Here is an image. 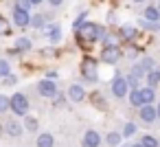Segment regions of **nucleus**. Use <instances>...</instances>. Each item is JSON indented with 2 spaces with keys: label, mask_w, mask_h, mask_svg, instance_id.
I'll return each mask as SVG.
<instances>
[{
  "label": "nucleus",
  "mask_w": 160,
  "mask_h": 147,
  "mask_svg": "<svg viewBox=\"0 0 160 147\" xmlns=\"http://www.w3.org/2000/svg\"><path fill=\"white\" fill-rule=\"evenodd\" d=\"M103 35H105L103 27L88 22V24H83V27L79 29V44H83V40H86V42H97V40L103 38Z\"/></svg>",
  "instance_id": "f257e3e1"
},
{
  "label": "nucleus",
  "mask_w": 160,
  "mask_h": 147,
  "mask_svg": "<svg viewBox=\"0 0 160 147\" xmlns=\"http://www.w3.org/2000/svg\"><path fill=\"white\" fill-rule=\"evenodd\" d=\"M81 75L86 81H97L99 79V70H97V62L92 57H83L81 62Z\"/></svg>",
  "instance_id": "f03ea898"
},
{
  "label": "nucleus",
  "mask_w": 160,
  "mask_h": 147,
  "mask_svg": "<svg viewBox=\"0 0 160 147\" xmlns=\"http://www.w3.org/2000/svg\"><path fill=\"white\" fill-rule=\"evenodd\" d=\"M11 110H13V114L24 116V114L29 112V99H27V94L16 92V94L11 97Z\"/></svg>",
  "instance_id": "7ed1b4c3"
},
{
  "label": "nucleus",
  "mask_w": 160,
  "mask_h": 147,
  "mask_svg": "<svg viewBox=\"0 0 160 147\" xmlns=\"http://www.w3.org/2000/svg\"><path fill=\"white\" fill-rule=\"evenodd\" d=\"M118 59H121L118 46H105V48L101 51V62H105V64H116Z\"/></svg>",
  "instance_id": "20e7f679"
},
{
  "label": "nucleus",
  "mask_w": 160,
  "mask_h": 147,
  "mask_svg": "<svg viewBox=\"0 0 160 147\" xmlns=\"http://www.w3.org/2000/svg\"><path fill=\"white\" fill-rule=\"evenodd\" d=\"M38 90H40L42 97H48V99L57 97V88H55V81H53V79H42V81L38 84Z\"/></svg>",
  "instance_id": "39448f33"
},
{
  "label": "nucleus",
  "mask_w": 160,
  "mask_h": 147,
  "mask_svg": "<svg viewBox=\"0 0 160 147\" xmlns=\"http://www.w3.org/2000/svg\"><path fill=\"white\" fill-rule=\"evenodd\" d=\"M127 79L125 77H116L114 81H112V94L116 97V99H123L125 94H127Z\"/></svg>",
  "instance_id": "423d86ee"
},
{
  "label": "nucleus",
  "mask_w": 160,
  "mask_h": 147,
  "mask_svg": "<svg viewBox=\"0 0 160 147\" xmlns=\"http://www.w3.org/2000/svg\"><path fill=\"white\" fill-rule=\"evenodd\" d=\"M101 145V134L94 129H88L83 134V147H99Z\"/></svg>",
  "instance_id": "0eeeda50"
},
{
  "label": "nucleus",
  "mask_w": 160,
  "mask_h": 147,
  "mask_svg": "<svg viewBox=\"0 0 160 147\" xmlns=\"http://www.w3.org/2000/svg\"><path fill=\"white\" fill-rule=\"evenodd\" d=\"M156 119H158V110H156L153 105H142V108H140V121L153 123Z\"/></svg>",
  "instance_id": "6e6552de"
},
{
  "label": "nucleus",
  "mask_w": 160,
  "mask_h": 147,
  "mask_svg": "<svg viewBox=\"0 0 160 147\" xmlns=\"http://www.w3.org/2000/svg\"><path fill=\"white\" fill-rule=\"evenodd\" d=\"M13 22H16L18 27H29V24H31V16H29V11L13 9Z\"/></svg>",
  "instance_id": "1a4fd4ad"
},
{
  "label": "nucleus",
  "mask_w": 160,
  "mask_h": 147,
  "mask_svg": "<svg viewBox=\"0 0 160 147\" xmlns=\"http://www.w3.org/2000/svg\"><path fill=\"white\" fill-rule=\"evenodd\" d=\"M83 97H86V90L81 88V86H70L68 88V99L72 101V103H79V101H83Z\"/></svg>",
  "instance_id": "9d476101"
},
{
  "label": "nucleus",
  "mask_w": 160,
  "mask_h": 147,
  "mask_svg": "<svg viewBox=\"0 0 160 147\" xmlns=\"http://www.w3.org/2000/svg\"><path fill=\"white\" fill-rule=\"evenodd\" d=\"M140 97H142V103L145 105H151L153 103V99H156V92H153V88H140Z\"/></svg>",
  "instance_id": "9b49d317"
},
{
  "label": "nucleus",
  "mask_w": 160,
  "mask_h": 147,
  "mask_svg": "<svg viewBox=\"0 0 160 147\" xmlns=\"http://www.w3.org/2000/svg\"><path fill=\"white\" fill-rule=\"evenodd\" d=\"M53 136L48 134V132H44V134H40L38 136V147H53Z\"/></svg>",
  "instance_id": "f8f14e48"
},
{
  "label": "nucleus",
  "mask_w": 160,
  "mask_h": 147,
  "mask_svg": "<svg viewBox=\"0 0 160 147\" xmlns=\"http://www.w3.org/2000/svg\"><path fill=\"white\" fill-rule=\"evenodd\" d=\"M129 103L134 105V108H142L145 103H142V97H140V90H132L129 92Z\"/></svg>",
  "instance_id": "ddd939ff"
},
{
  "label": "nucleus",
  "mask_w": 160,
  "mask_h": 147,
  "mask_svg": "<svg viewBox=\"0 0 160 147\" xmlns=\"http://www.w3.org/2000/svg\"><path fill=\"white\" fill-rule=\"evenodd\" d=\"M7 134H9V136H20V134H22V125L16 123V121H9V123H7Z\"/></svg>",
  "instance_id": "4468645a"
},
{
  "label": "nucleus",
  "mask_w": 160,
  "mask_h": 147,
  "mask_svg": "<svg viewBox=\"0 0 160 147\" xmlns=\"http://www.w3.org/2000/svg\"><path fill=\"white\" fill-rule=\"evenodd\" d=\"M145 18H147L149 22H158V18H160V9H156V7H147V9H145Z\"/></svg>",
  "instance_id": "2eb2a0df"
},
{
  "label": "nucleus",
  "mask_w": 160,
  "mask_h": 147,
  "mask_svg": "<svg viewBox=\"0 0 160 147\" xmlns=\"http://www.w3.org/2000/svg\"><path fill=\"white\" fill-rule=\"evenodd\" d=\"M121 138H123V134H118V132H110L105 140H108L110 147H116V145H121Z\"/></svg>",
  "instance_id": "dca6fc26"
},
{
  "label": "nucleus",
  "mask_w": 160,
  "mask_h": 147,
  "mask_svg": "<svg viewBox=\"0 0 160 147\" xmlns=\"http://www.w3.org/2000/svg\"><path fill=\"white\" fill-rule=\"evenodd\" d=\"M140 145L142 147H160V143H158L156 136H142L140 138Z\"/></svg>",
  "instance_id": "f3484780"
},
{
  "label": "nucleus",
  "mask_w": 160,
  "mask_h": 147,
  "mask_svg": "<svg viewBox=\"0 0 160 147\" xmlns=\"http://www.w3.org/2000/svg\"><path fill=\"white\" fill-rule=\"evenodd\" d=\"M7 110H11V97H7V94H0V114H2V112H7Z\"/></svg>",
  "instance_id": "a211bd4d"
},
{
  "label": "nucleus",
  "mask_w": 160,
  "mask_h": 147,
  "mask_svg": "<svg viewBox=\"0 0 160 147\" xmlns=\"http://www.w3.org/2000/svg\"><path fill=\"white\" fill-rule=\"evenodd\" d=\"M121 38H123V40L136 38V29H134V27H121Z\"/></svg>",
  "instance_id": "6ab92c4d"
},
{
  "label": "nucleus",
  "mask_w": 160,
  "mask_h": 147,
  "mask_svg": "<svg viewBox=\"0 0 160 147\" xmlns=\"http://www.w3.org/2000/svg\"><path fill=\"white\" fill-rule=\"evenodd\" d=\"M147 84H149V88H153L156 84H160V75H158V70L147 73Z\"/></svg>",
  "instance_id": "aec40b11"
},
{
  "label": "nucleus",
  "mask_w": 160,
  "mask_h": 147,
  "mask_svg": "<svg viewBox=\"0 0 160 147\" xmlns=\"http://www.w3.org/2000/svg\"><path fill=\"white\" fill-rule=\"evenodd\" d=\"M24 127H27L29 132H38V119L27 116V119H24Z\"/></svg>",
  "instance_id": "412c9836"
},
{
  "label": "nucleus",
  "mask_w": 160,
  "mask_h": 147,
  "mask_svg": "<svg viewBox=\"0 0 160 147\" xmlns=\"http://www.w3.org/2000/svg\"><path fill=\"white\" fill-rule=\"evenodd\" d=\"M9 70H11V68H9V62L0 59V77H9V75H11Z\"/></svg>",
  "instance_id": "4be33fe9"
},
{
  "label": "nucleus",
  "mask_w": 160,
  "mask_h": 147,
  "mask_svg": "<svg viewBox=\"0 0 160 147\" xmlns=\"http://www.w3.org/2000/svg\"><path fill=\"white\" fill-rule=\"evenodd\" d=\"M0 33H2V35H9V33H11V29H9V22H7L2 16H0Z\"/></svg>",
  "instance_id": "5701e85b"
},
{
  "label": "nucleus",
  "mask_w": 160,
  "mask_h": 147,
  "mask_svg": "<svg viewBox=\"0 0 160 147\" xmlns=\"http://www.w3.org/2000/svg\"><path fill=\"white\" fill-rule=\"evenodd\" d=\"M59 38H62V31H59V27H51V42H59Z\"/></svg>",
  "instance_id": "b1692460"
},
{
  "label": "nucleus",
  "mask_w": 160,
  "mask_h": 147,
  "mask_svg": "<svg viewBox=\"0 0 160 147\" xmlns=\"http://www.w3.org/2000/svg\"><path fill=\"white\" fill-rule=\"evenodd\" d=\"M140 66L145 68V73H151V70H153V59H151V57H145V59L140 62Z\"/></svg>",
  "instance_id": "393cba45"
},
{
  "label": "nucleus",
  "mask_w": 160,
  "mask_h": 147,
  "mask_svg": "<svg viewBox=\"0 0 160 147\" xmlns=\"http://www.w3.org/2000/svg\"><path fill=\"white\" fill-rule=\"evenodd\" d=\"M136 134V125L134 123H125V127H123V136H134Z\"/></svg>",
  "instance_id": "a878e982"
},
{
  "label": "nucleus",
  "mask_w": 160,
  "mask_h": 147,
  "mask_svg": "<svg viewBox=\"0 0 160 147\" xmlns=\"http://www.w3.org/2000/svg\"><path fill=\"white\" fill-rule=\"evenodd\" d=\"M127 79V86H132V90H140L138 88V77L136 75H129V77H125Z\"/></svg>",
  "instance_id": "bb28decb"
},
{
  "label": "nucleus",
  "mask_w": 160,
  "mask_h": 147,
  "mask_svg": "<svg viewBox=\"0 0 160 147\" xmlns=\"http://www.w3.org/2000/svg\"><path fill=\"white\" fill-rule=\"evenodd\" d=\"M16 9L29 11V9H31V3H29V0H16Z\"/></svg>",
  "instance_id": "cd10ccee"
},
{
  "label": "nucleus",
  "mask_w": 160,
  "mask_h": 147,
  "mask_svg": "<svg viewBox=\"0 0 160 147\" xmlns=\"http://www.w3.org/2000/svg\"><path fill=\"white\" fill-rule=\"evenodd\" d=\"M18 48H20V51H27V48H31V40H27V38L18 40Z\"/></svg>",
  "instance_id": "c85d7f7f"
},
{
  "label": "nucleus",
  "mask_w": 160,
  "mask_h": 147,
  "mask_svg": "<svg viewBox=\"0 0 160 147\" xmlns=\"http://www.w3.org/2000/svg\"><path fill=\"white\" fill-rule=\"evenodd\" d=\"M44 24V16H33L31 18V27H42Z\"/></svg>",
  "instance_id": "c756f323"
},
{
  "label": "nucleus",
  "mask_w": 160,
  "mask_h": 147,
  "mask_svg": "<svg viewBox=\"0 0 160 147\" xmlns=\"http://www.w3.org/2000/svg\"><path fill=\"white\" fill-rule=\"evenodd\" d=\"M105 46H116V35H103Z\"/></svg>",
  "instance_id": "7c9ffc66"
},
{
  "label": "nucleus",
  "mask_w": 160,
  "mask_h": 147,
  "mask_svg": "<svg viewBox=\"0 0 160 147\" xmlns=\"http://www.w3.org/2000/svg\"><path fill=\"white\" fill-rule=\"evenodd\" d=\"M86 16H88V13H86V11H83V13H81V16H79V18H77V22H75V29H77V31H79V29H81V24H83V20H86Z\"/></svg>",
  "instance_id": "2f4dec72"
},
{
  "label": "nucleus",
  "mask_w": 160,
  "mask_h": 147,
  "mask_svg": "<svg viewBox=\"0 0 160 147\" xmlns=\"http://www.w3.org/2000/svg\"><path fill=\"white\" fill-rule=\"evenodd\" d=\"M132 75H136V77H142V75H145V68H142V66H134V68H132Z\"/></svg>",
  "instance_id": "473e14b6"
},
{
  "label": "nucleus",
  "mask_w": 160,
  "mask_h": 147,
  "mask_svg": "<svg viewBox=\"0 0 160 147\" xmlns=\"http://www.w3.org/2000/svg\"><path fill=\"white\" fill-rule=\"evenodd\" d=\"M16 81H18V79H16V75H9V77L5 79V84H7V86H13Z\"/></svg>",
  "instance_id": "72a5a7b5"
},
{
  "label": "nucleus",
  "mask_w": 160,
  "mask_h": 147,
  "mask_svg": "<svg viewBox=\"0 0 160 147\" xmlns=\"http://www.w3.org/2000/svg\"><path fill=\"white\" fill-rule=\"evenodd\" d=\"M48 3H51L53 7H57V5H62V3H64V0H48Z\"/></svg>",
  "instance_id": "f704fd0d"
},
{
  "label": "nucleus",
  "mask_w": 160,
  "mask_h": 147,
  "mask_svg": "<svg viewBox=\"0 0 160 147\" xmlns=\"http://www.w3.org/2000/svg\"><path fill=\"white\" fill-rule=\"evenodd\" d=\"M29 3H31V5H40V3H42V0H29Z\"/></svg>",
  "instance_id": "c9c22d12"
},
{
  "label": "nucleus",
  "mask_w": 160,
  "mask_h": 147,
  "mask_svg": "<svg viewBox=\"0 0 160 147\" xmlns=\"http://www.w3.org/2000/svg\"><path fill=\"white\" fill-rule=\"evenodd\" d=\"M156 110H158V119H160V103H158V105H156Z\"/></svg>",
  "instance_id": "e433bc0d"
},
{
  "label": "nucleus",
  "mask_w": 160,
  "mask_h": 147,
  "mask_svg": "<svg viewBox=\"0 0 160 147\" xmlns=\"http://www.w3.org/2000/svg\"><path fill=\"white\" fill-rule=\"evenodd\" d=\"M132 147H142V145H140V143H138V145H132Z\"/></svg>",
  "instance_id": "4c0bfd02"
},
{
  "label": "nucleus",
  "mask_w": 160,
  "mask_h": 147,
  "mask_svg": "<svg viewBox=\"0 0 160 147\" xmlns=\"http://www.w3.org/2000/svg\"><path fill=\"white\" fill-rule=\"evenodd\" d=\"M134 3H145V0H134Z\"/></svg>",
  "instance_id": "58836bf2"
},
{
  "label": "nucleus",
  "mask_w": 160,
  "mask_h": 147,
  "mask_svg": "<svg viewBox=\"0 0 160 147\" xmlns=\"http://www.w3.org/2000/svg\"><path fill=\"white\" fill-rule=\"evenodd\" d=\"M158 75H160V68H158Z\"/></svg>",
  "instance_id": "ea45409f"
}]
</instances>
